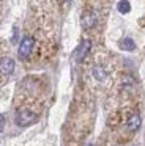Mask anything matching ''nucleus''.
<instances>
[{
	"instance_id": "obj_2",
	"label": "nucleus",
	"mask_w": 145,
	"mask_h": 146,
	"mask_svg": "<svg viewBox=\"0 0 145 146\" xmlns=\"http://www.w3.org/2000/svg\"><path fill=\"white\" fill-rule=\"evenodd\" d=\"M91 77L99 83L109 82L113 77L110 63H107L106 60H96L93 63V66H91Z\"/></svg>"
},
{
	"instance_id": "obj_6",
	"label": "nucleus",
	"mask_w": 145,
	"mask_h": 146,
	"mask_svg": "<svg viewBox=\"0 0 145 146\" xmlns=\"http://www.w3.org/2000/svg\"><path fill=\"white\" fill-rule=\"evenodd\" d=\"M90 49H91V42H90V39H87V38L82 39L81 44L77 46V49H76L74 55H72V58H74L76 63H81V61H84V60H85V57L88 55V52H90Z\"/></svg>"
},
{
	"instance_id": "obj_8",
	"label": "nucleus",
	"mask_w": 145,
	"mask_h": 146,
	"mask_svg": "<svg viewBox=\"0 0 145 146\" xmlns=\"http://www.w3.org/2000/svg\"><path fill=\"white\" fill-rule=\"evenodd\" d=\"M129 10H131V5H129L128 0H120L118 2V11L120 13L126 14V13H129Z\"/></svg>"
},
{
	"instance_id": "obj_3",
	"label": "nucleus",
	"mask_w": 145,
	"mask_h": 146,
	"mask_svg": "<svg viewBox=\"0 0 145 146\" xmlns=\"http://www.w3.org/2000/svg\"><path fill=\"white\" fill-rule=\"evenodd\" d=\"M35 49H36V38H35V35H25L17 49L19 60H22V61L30 60L32 55L35 54Z\"/></svg>"
},
{
	"instance_id": "obj_4",
	"label": "nucleus",
	"mask_w": 145,
	"mask_h": 146,
	"mask_svg": "<svg viewBox=\"0 0 145 146\" xmlns=\"http://www.w3.org/2000/svg\"><path fill=\"white\" fill-rule=\"evenodd\" d=\"M99 22V13H98L96 8L93 7H88L82 11V16H81V25L85 32H90L93 30L95 27L98 25Z\"/></svg>"
},
{
	"instance_id": "obj_5",
	"label": "nucleus",
	"mask_w": 145,
	"mask_h": 146,
	"mask_svg": "<svg viewBox=\"0 0 145 146\" xmlns=\"http://www.w3.org/2000/svg\"><path fill=\"white\" fill-rule=\"evenodd\" d=\"M14 68H16V63L11 57H8V55L0 57V77H3V79L9 77L14 72Z\"/></svg>"
},
{
	"instance_id": "obj_10",
	"label": "nucleus",
	"mask_w": 145,
	"mask_h": 146,
	"mask_svg": "<svg viewBox=\"0 0 145 146\" xmlns=\"http://www.w3.org/2000/svg\"><path fill=\"white\" fill-rule=\"evenodd\" d=\"M58 2H60V5H63V7H66V5L71 3V0H58Z\"/></svg>"
},
{
	"instance_id": "obj_7",
	"label": "nucleus",
	"mask_w": 145,
	"mask_h": 146,
	"mask_svg": "<svg viewBox=\"0 0 145 146\" xmlns=\"http://www.w3.org/2000/svg\"><path fill=\"white\" fill-rule=\"evenodd\" d=\"M120 47H122L123 50L131 52V50H134V49H136V44H134V41H132L131 38H123L122 41H120Z\"/></svg>"
},
{
	"instance_id": "obj_1",
	"label": "nucleus",
	"mask_w": 145,
	"mask_h": 146,
	"mask_svg": "<svg viewBox=\"0 0 145 146\" xmlns=\"http://www.w3.org/2000/svg\"><path fill=\"white\" fill-rule=\"evenodd\" d=\"M40 118V108L32 107V105H19L16 110V124L21 127L30 126V124L36 123Z\"/></svg>"
},
{
	"instance_id": "obj_9",
	"label": "nucleus",
	"mask_w": 145,
	"mask_h": 146,
	"mask_svg": "<svg viewBox=\"0 0 145 146\" xmlns=\"http://www.w3.org/2000/svg\"><path fill=\"white\" fill-rule=\"evenodd\" d=\"M3 126H5V116H3V115H0V132L3 130Z\"/></svg>"
}]
</instances>
